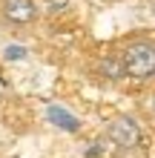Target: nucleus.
I'll return each instance as SVG.
<instances>
[{
	"label": "nucleus",
	"instance_id": "nucleus-1",
	"mask_svg": "<svg viewBox=\"0 0 155 158\" xmlns=\"http://www.w3.org/2000/svg\"><path fill=\"white\" fill-rule=\"evenodd\" d=\"M124 78L147 83L155 81V38H135L129 40L118 55Z\"/></svg>",
	"mask_w": 155,
	"mask_h": 158
},
{
	"label": "nucleus",
	"instance_id": "nucleus-2",
	"mask_svg": "<svg viewBox=\"0 0 155 158\" xmlns=\"http://www.w3.org/2000/svg\"><path fill=\"white\" fill-rule=\"evenodd\" d=\"M104 138L118 152H129L141 144V127L132 115H115L104 129Z\"/></svg>",
	"mask_w": 155,
	"mask_h": 158
},
{
	"label": "nucleus",
	"instance_id": "nucleus-3",
	"mask_svg": "<svg viewBox=\"0 0 155 158\" xmlns=\"http://www.w3.org/2000/svg\"><path fill=\"white\" fill-rule=\"evenodd\" d=\"M40 9L35 0H0V23L9 29H29L38 23Z\"/></svg>",
	"mask_w": 155,
	"mask_h": 158
},
{
	"label": "nucleus",
	"instance_id": "nucleus-4",
	"mask_svg": "<svg viewBox=\"0 0 155 158\" xmlns=\"http://www.w3.org/2000/svg\"><path fill=\"white\" fill-rule=\"evenodd\" d=\"M149 109H152V115H155V89H152V98H149Z\"/></svg>",
	"mask_w": 155,
	"mask_h": 158
},
{
	"label": "nucleus",
	"instance_id": "nucleus-5",
	"mask_svg": "<svg viewBox=\"0 0 155 158\" xmlns=\"http://www.w3.org/2000/svg\"><path fill=\"white\" fill-rule=\"evenodd\" d=\"M3 95H6V81L0 78V98H3Z\"/></svg>",
	"mask_w": 155,
	"mask_h": 158
}]
</instances>
